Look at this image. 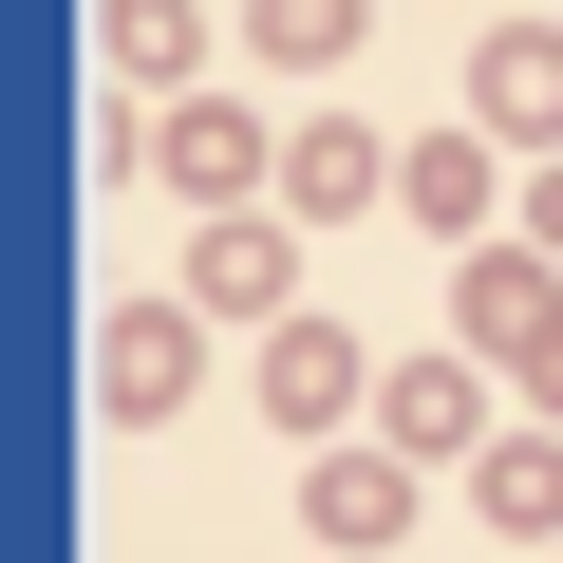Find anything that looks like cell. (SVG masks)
I'll return each mask as SVG.
<instances>
[{
  "label": "cell",
  "mask_w": 563,
  "mask_h": 563,
  "mask_svg": "<svg viewBox=\"0 0 563 563\" xmlns=\"http://www.w3.org/2000/svg\"><path fill=\"white\" fill-rule=\"evenodd\" d=\"M357 38H376V0H244V57L263 76H339Z\"/></svg>",
  "instance_id": "1"
},
{
  "label": "cell",
  "mask_w": 563,
  "mask_h": 563,
  "mask_svg": "<svg viewBox=\"0 0 563 563\" xmlns=\"http://www.w3.org/2000/svg\"><path fill=\"white\" fill-rule=\"evenodd\" d=\"M395 207H413L432 244H470V225H488V151H470V132H413V151H395Z\"/></svg>",
  "instance_id": "2"
},
{
  "label": "cell",
  "mask_w": 563,
  "mask_h": 563,
  "mask_svg": "<svg viewBox=\"0 0 563 563\" xmlns=\"http://www.w3.org/2000/svg\"><path fill=\"white\" fill-rule=\"evenodd\" d=\"M339 395H357V339H339V320H301V339L263 357V413H282V432H339Z\"/></svg>",
  "instance_id": "3"
},
{
  "label": "cell",
  "mask_w": 563,
  "mask_h": 563,
  "mask_svg": "<svg viewBox=\"0 0 563 563\" xmlns=\"http://www.w3.org/2000/svg\"><path fill=\"white\" fill-rule=\"evenodd\" d=\"M188 376H207V357H188V320H169V301H151V320H113V413H188Z\"/></svg>",
  "instance_id": "4"
},
{
  "label": "cell",
  "mask_w": 563,
  "mask_h": 563,
  "mask_svg": "<svg viewBox=\"0 0 563 563\" xmlns=\"http://www.w3.org/2000/svg\"><path fill=\"white\" fill-rule=\"evenodd\" d=\"M320 526H339V544H395V526H413V470H395V451H339V470H320Z\"/></svg>",
  "instance_id": "5"
},
{
  "label": "cell",
  "mask_w": 563,
  "mask_h": 563,
  "mask_svg": "<svg viewBox=\"0 0 563 563\" xmlns=\"http://www.w3.org/2000/svg\"><path fill=\"white\" fill-rule=\"evenodd\" d=\"M282 207H376V132H301L282 151Z\"/></svg>",
  "instance_id": "6"
},
{
  "label": "cell",
  "mask_w": 563,
  "mask_h": 563,
  "mask_svg": "<svg viewBox=\"0 0 563 563\" xmlns=\"http://www.w3.org/2000/svg\"><path fill=\"white\" fill-rule=\"evenodd\" d=\"M113 57H132V76H188L207 20H188V0H113Z\"/></svg>",
  "instance_id": "7"
},
{
  "label": "cell",
  "mask_w": 563,
  "mask_h": 563,
  "mask_svg": "<svg viewBox=\"0 0 563 563\" xmlns=\"http://www.w3.org/2000/svg\"><path fill=\"white\" fill-rule=\"evenodd\" d=\"M488 113H526V132H544V113H563V38H507V57H488Z\"/></svg>",
  "instance_id": "8"
},
{
  "label": "cell",
  "mask_w": 563,
  "mask_h": 563,
  "mask_svg": "<svg viewBox=\"0 0 563 563\" xmlns=\"http://www.w3.org/2000/svg\"><path fill=\"white\" fill-rule=\"evenodd\" d=\"M488 526H563V451H507L488 470Z\"/></svg>",
  "instance_id": "9"
}]
</instances>
